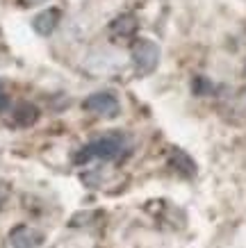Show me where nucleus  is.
Returning <instances> with one entry per match:
<instances>
[{
	"instance_id": "1",
	"label": "nucleus",
	"mask_w": 246,
	"mask_h": 248,
	"mask_svg": "<svg viewBox=\"0 0 246 248\" xmlns=\"http://www.w3.org/2000/svg\"><path fill=\"white\" fill-rule=\"evenodd\" d=\"M128 151H130V141H128V137L123 132H107V135L89 141L87 146H82L78 155L73 157V162L75 164H84V162H89L94 157L114 162V159L123 157Z\"/></svg>"
},
{
	"instance_id": "2",
	"label": "nucleus",
	"mask_w": 246,
	"mask_h": 248,
	"mask_svg": "<svg viewBox=\"0 0 246 248\" xmlns=\"http://www.w3.org/2000/svg\"><path fill=\"white\" fill-rule=\"evenodd\" d=\"M132 64L137 68V73L148 76L160 64V46L150 39H139L132 46Z\"/></svg>"
},
{
	"instance_id": "3",
	"label": "nucleus",
	"mask_w": 246,
	"mask_h": 248,
	"mask_svg": "<svg viewBox=\"0 0 246 248\" xmlns=\"http://www.w3.org/2000/svg\"><path fill=\"white\" fill-rule=\"evenodd\" d=\"M82 107L91 114L103 116V119H114V116H119V112H121L119 98L114 96V93H110V91H96V93L87 96L84 103H82Z\"/></svg>"
},
{
	"instance_id": "4",
	"label": "nucleus",
	"mask_w": 246,
	"mask_h": 248,
	"mask_svg": "<svg viewBox=\"0 0 246 248\" xmlns=\"http://www.w3.org/2000/svg\"><path fill=\"white\" fill-rule=\"evenodd\" d=\"M41 241H44L41 232H37V230L30 226H18L9 234L12 248H37V246H41Z\"/></svg>"
},
{
	"instance_id": "5",
	"label": "nucleus",
	"mask_w": 246,
	"mask_h": 248,
	"mask_svg": "<svg viewBox=\"0 0 246 248\" xmlns=\"http://www.w3.org/2000/svg\"><path fill=\"white\" fill-rule=\"evenodd\" d=\"M60 18H62V12L57 7L46 9V12H41V14H37L32 18V30L37 32V34H41V37H48L57 28Z\"/></svg>"
},
{
	"instance_id": "6",
	"label": "nucleus",
	"mask_w": 246,
	"mask_h": 248,
	"mask_svg": "<svg viewBox=\"0 0 246 248\" xmlns=\"http://www.w3.org/2000/svg\"><path fill=\"white\" fill-rule=\"evenodd\" d=\"M139 28V21H137V16L134 14H123V16H116L110 25V30H112L114 37H132L134 32Z\"/></svg>"
},
{
	"instance_id": "7",
	"label": "nucleus",
	"mask_w": 246,
	"mask_h": 248,
	"mask_svg": "<svg viewBox=\"0 0 246 248\" xmlns=\"http://www.w3.org/2000/svg\"><path fill=\"white\" fill-rule=\"evenodd\" d=\"M12 116H14V123L16 125H21V128H28V125H32V123H37L39 119V109L32 103H18V105L14 107V112H12Z\"/></svg>"
},
{
	"instance_id": "8",
	"label": "nucleus",
	"mask_w": 246,
	"mask_h": 248,
	"mask_svg": "<svg viewBox=\"0 0 246 248\" xmlns=\"http://www.w3.org/2000/svg\"><path fill=\"white\" fill-rule=\"evenodd\" d=\"M169 162H171V166L176 169V171L182 173V175H187V178H192V175L196 173V164L192 162V157H189L187 153L178 151V148H173V151H171Z\"/></svg>"
},
{
	"instance_id": "9",
	"label": "nucleus",
	"mask_w": 246,
	"mask_h": 248,
	"mask_svg": "<svg viewBox=\"0 0 246 248\" xmlns=\"http://www.w3.org/2000/svg\"><path fill=\"white\" fill-rule=\"evenodd\" d=\"M210 89H212V84H210V80H205V78H196V80H194V93L203 96V93H208Z\"/></svg>"
},
{
	"instance_id": "10",
	"label": "nucleus",
	"mask_w": 246,
	"mask_h": 248,
	"mask_svg": "<svg viewBox=\"0 0 246 248\" xmlns=\"http://www.w3.org/2000/svg\"><path fill=\"white\" fill-rule=\"evenodd\" d=\"M7 107H9V98L5 93H0V112H5Z\"/></svg>"
},
{
	"instance_id": "11",
	"label": "nucleus",
	"mask_w": 246,
	"mask_h": 248,
	"mask_svg": "<svg viewBox=\"0 0 246 248\" xmlns=\"http://www.w3.org/2000/svg\"><path fill=\"white\" fill-rule=\"evenodd\" d=\"M5 198H7V189L0 185V207H2V203H5Z\"/></svg>"
},
{
	"instance_id": "12",
	"label": "nucleus",
	"mask_w": 246,
	"mask_h": 248,
	"mask_svg": "<svg viewBox=\"0 0 246 248\" xmlns=\"http://www.w3.org/2000/svg\"><path fill=\"white\" fill-rule=\"evenodd\" d=\"M0 89H2V80H0ZM0 93H2V91H0Z\"/></svg>"
}]
</instances>
